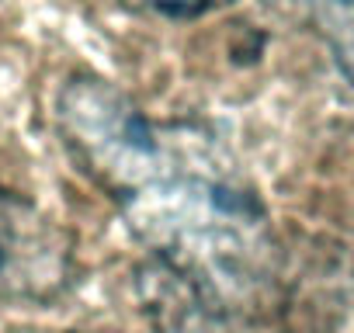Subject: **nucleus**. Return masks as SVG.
<instances>
[{
    "mask_svg": "<svg viewBox=\"0 0 354 333\" xmlns=\"http://www.w3.org/2000/svg\"><path fill=\"white\" fill-rule=\"evenodd\" d=\"M132 11H146V15H160V18H202L212 15L219 8H230L236 0H122Z\"/></svg>",
    "mask_w": 354,
    "mask_h": 333,
    "instance_id": "obj_5",
    "label": "nucleus"
},
{
    "mask_svg": "<svg viewBox=\"0 0 354 333\" xmlns=\"http://www.w3.org/2000/svg\"><path fill=\"white\" fill-rule=\"evenodd\" d=\"M313 18L337 70L354 91V0H316Z\"/></svg>",
    "mask_w": 354,
    "mask_h": 333,
    "instance_id": "obj_4",
    "label": "nucleus"
},
{
    "mask_svg": "<svg viewBox=\"0 0 354 333\" xmlns=\"http://www.w3.org/2000/svg\"><path fill=\"white\" fill-rule=\"evenodd\" d=\"M15 333H87V330H15Z\"/></svg>",
    "mask_w": 354,
    "mask_h": 333,
    "instance_id": "obj_6",
    "label": "nucleus"
},
{
    "mask_svg": "<svg viewBox=\"0 0 354 333\" xmlns=\"http://www.w3.org/2000/svg\"><path fill=\"white\" fill-rule=\"evenodd\" d=\"M139 298L156 333H250L240 309L205 295L160 260L139 271Z\"/></svg>",
    "mask_w": 354,
    "mask_h": 333,
    "instance_id": "obj_3",
    "label": "nucleus"
},
{
    "mask_svg": "<svg viewBox=\"0 0 354 333\" xmlns=\"http://www.w3.org/2000/svg\"><path fill=\"white\" fill-rule=\"evenodd\" d=\"M77 274L73 233L32 198L0 188V305H46Z\"/></svg>",
    "mask_w": 354,
    "mask_h": 333,
    "instance_id": "obj_2",
    "label": "nucleus"
},
{
    "mask_svg": "<svg viewBox=\"0 0 354 333\" xmlns=\"http://www.w3.org/2000/svg\"><path fill=\"white\" fill-rule=\"evenodd\" d=\"M56 129L153 260L240 312L271 288L278 274L271 216L209 129L156 122L94 73L59 87Z\"/></svg>",
    "mask_w": 354,
    "mask_h": 333,
    "instance_id": "obj_1",
    "label": "nucleus"
}]
</instances>
